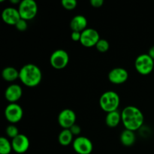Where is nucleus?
I'll list each match as a JSON object with an SVG mask.
<instances>
[{"mask_svg":"<svg viewBox=\"0 0 154 154\" xmlns=\"http://www.w3.org/2000/svg\"><path fill=\"white\" fill-rule=\"evenodd\" d=\"M99 39V33L97 30L93 28H87L81 32L80 42L83 46L90 48L96 46Z\"/></svg>","mask_w":154,"mask_h":154,"instance_id":"nucleus-9","label":"nucleus"},{"mask_svg":"<svg viewBox=\"0 0 154 154\" xmlns=\"http://www.w3.org/2000/svg\"><path fill=\"white\" fill-rule=\"evenodd\" d=\"M135 67L139 74L147 75L153 70L154 60L148 55V54H141L135 60Z\"/></svg>","mask_w":154,"mask_h":154,"instance_id":"nucleus-5","label":"nucleus"},{"mask_svg":"<svg viewBox=\"0 0 154 154\" xmlns=\"http://www.w3.org/2000/svg\"><path fill=\"white\" fill-rule=\"evenodd\" d=\"M128 78H129V73L124 68H114L108 73V80L114 84H123L127 81Z\"/></svg>","mask_w":154,"mask_h":154,"instance_id":"nucleus-12","label":"nucleus"},{"mask_svg":"<svg viewBox=\"0 0 154 154\" xmlns=\"http://www.w3.org/2000/svg\"><path fill=\"white\" fill-rule=\"evenodd\" d=\"M19 72L20 80L26 87H36L42 80V72L40 68L32 63L24 65Z\"/></svg>","mask_w":154,"mask_h":154,"instance_id":"nucleus-2","label":"nucleus"},{"mask_svg":"<svg viewBox=\"0 0 154 154\" xmlns=\"http://www.w3.org/2000/svg\"><path fill=\"white\" fill-rule=\"evenodd\" d=\"M10 2L12 4H17V3H20V0H10Z\"/></svg>","mask_w":154,"mask_h":154,"instance_id":"nucleus-29","label":"nucleus"},{"mask_svg":"<svg viewBox=\"0 0 154 154\" xmlns=\"http://www.w3.org/2000/svg\"><path fill=\"white\" fill-rule=\"evenodd\" d=\"M135 135L133 131L129 130V129H125L122 132L120 135V139L122 144L126 147H130L133 145L135 142Z\"/></svg>","mask_w":154,"mask_h":154,"instance_id":"nucleus-18","label":"nucleus"},{"mask_svg":"<svg viewBox=\"0 0 154 154\" xmlns=\"http://www.w3.org/2000/svg\"><path fill=\"white\" fill-rule=\"evenodd\" d=\"M120 99L116 92L108 90L102 93L99 99V105L104 111L107 113L117 111L120 105Z\"/></svg>","mask_w":154,"mask_h":154,"instance_id":"nucleus-3","label":"nucleus"},{"mask_svg":"<svg viewBox=\"0 0 154 154\" xmlns=\"http://www.w3.org/2000/svg\"><path fill=\"white\" fill-rule=\"evenodd\" d=\"M87 20L84 15L78 14L74 17L70 22V28L72 31H76L82 32L87 29Z\"/></svg>","mask_w":154,"mask_h":154,"instance_id":"nucleus-15","label":"nucleus"},{"mask_svg":"<svg viewBox=\"0 0 154 154\" xmlns=\"http://www.w3.org/2000/svg\"><path fill=\"white\" fill-rule=\"evenodd\" d=\"M148 55L150 56V57H151V58L154 60V45H153V46H152L151 48L149 49Z\"/></svg>","mask_w":154,"mask_h":154,"instance_id":"nucleus-28","label":"nucleus"},{"mask_svg":"<svg viewBox=\"0 0 154 154\" xmlns=\"http://www.w3.org/2000/svg\"><path fill=\"white\" fill-rule=\"evenodd\" d=\"M109 42L106 40V39H99V41L98 42V43L96 44V48L99 52L105 53L106 51H108L109 49Z\"/></svg>","mask_w":154,"mask_h":154,"instance_id":"nucleus-21","label":"nucleus"},{"mask_svg":"<svg viewBox=\"0 0 154 154\" xmlns=\"http://www.w3.org/2000/svg\"><path fill=\"white\" fill-rule=\"evenodd\" d=\"M15 27H16L17 29L19 30V31L23 32V31H26V30L27 29L28 24H27L26 20H23L21 18V19L17 23V24L15 25Z\"/></svg>","mask_w":154,"mask_h":154,"instance_id":"nucleus-24","label":"nucleus"},{"mask_svg":"<svg viewBox=\"0 0 154 154\" xmlns=\"http://www.w3.org/2000/svg\"><path fill=\"white\" fill-rule=\"evenodd\" d=\"M73 134L69 129H63L58 136L59 143L62 146H69L73 143Z\"/></svg>","mask_w":154,"mask_h":154,"instance_id":"nucleus-19","label":"nucleus"},{"mask_svg":"<svg viewBox=\"0 0 154 154\" xmlns=\"http://www.w3.org/2000/svg\"><path fill=\"white\" fill-rule=\"evenodd\" d=\"M76 121L75 111L69 108H66L60 111L58 115V123L63 129H70Z\"/></svg>","mask_w":154,"mask_h":154,"instance_id":"nucleus-10","label":"nucleus"},{"mask_svg":"<svg viewBox=\"0 0 154 154\" xmlns=\"http://www.w3.org/2000/svg\"><path fill=\"white\" fill-rule=\"evenodd\" d=\"M2 18L6 24L13 26L21 19L18 9L13 7L5 8L2 12Z\"/></svg>","mask_w":154,"mask_h":154,"instance_id":"nucleus-13","label":"nucleus"},{"mask_svg":"<svg viewBox=\"0 0 154 154\" xmlns=\"http://www.w3.org/2000/svg\"><path fill=\"white\" fill-rule=\"evenodd\" d=\"M18 11L22 19L30 20L37 15L38 5L35 0H22L18 6Z\"/></svg>","mask_w":154,"mask_h":154,"instance_id":"nucleus-4","label":"nucleus"},{"mask_svg":"<svg viewBox=\"0 0 154 154\" xmlns=\"http://www.w3.org/2000/svg\"><path fill=\"white\" fill-rule=\"evenodd\" d=\"M5 116L8 121L14 124L20 121L23 116V111L18 104L10 103L5 109Z\"/></svg>","mask_w":154,"mask_h":154,"instance_id":"nucleus-7","label":"nucleus"},{"mask_svg":"<svg viewBox=\"0 0 154 154\" xmlns=\"http://www.w3.org/2000/svg\"><path fill=\"white\" fill-rule=\"evenodd\" d=\"M90 4L94 8H100L103 5L104 0H90Z\"/></svg>","mask_w":154,"mask_h":154,"instance_id":"nucleus-27","label":"nucleus"},{"mask_svg":"<svg viewBox=\"0 0 154 154\" xmlns=\"http://www.w3.org/2000/svg\"><path fill=\"white\" fill-rule=\"evenodd\" d=\"M23 95L22 88L18 84H11L5 91V97L11 103H16Z\"/></svg>","mask_w":154,"mask_h":154,"instance_id":"nucleus-14","label":"nucleus"},{"mask_svg":"<svg viewBox=\"0 0 154 154\" xmlns=\"http://www.w3.org/2000/svg\"><path fill=\"white\" fill-rule=\"evenodd\" d=\"M5 132L8 136L9 138H11L12 139L14 138L15 137L17 136V135L20 134L18 128L13 124L9 125V126L6 128Z\"/></svg>","mask_w":154,"mask_h":154,"instance_id":"nucleus-22","label":"nucleus"},{"mask_svg":"<svg viewBox=\"0 0 154 154\" xmlns=\"http://www.w3.org/2000/svg\"><path fill=\"white\" fill-rule=\"evenodd\" d=\"M20 72L14 67L8 66L5 67L2 72V76L3 79L6 81H14L19 78Z\"/></svg>","mask_w":154,"mask_h":154,"instance_id":"nucleus-17","label":"nucleus"},{"mask_svg":"<svg viewBox=\"0 0 154 154\" xmlns=\"http://www.w3.org/2000/svg\"><path fill=\"white\" fill-rule=\"evenodd\" d=\"M11 144L13 150L15 153L22 154L28 150L30 142L28 137L23 134H19L17 136L12 139Z\"/></svg>","mask_w":154,"mask_h":154,"instance_id":"nucleus-11","label":"nucleus"},{"mask_svg":"<svg viewBox=\"0 0 154 154\" xmlns=\"http://www.w3.org/2000/svg\"><path fill=\"white\" fill-rule=\"evenodd\" d=\"M69 62V56L66 51L63 49L56 50L50 57L51 66L56 69H63L67 66Z\"/></svg>","mask_w":154,"mask_h":154,"instance_id":"nucleus-6","label":"nucleus"},{"mask_svg":"<svg viewBox=\"0 0 154 154\" xmlns=\"http://www.w3.org/2000/svg\"><path fill=\"white\" fill-rule=\"evenodd\" d=\"M72 146L74 150L78 154H90L93 149L90 139L84 136H78L74 139Z\"/></svg>","mask_w":154,"mask_h":154,"instance_id":"nucleus-8","label":"nucleus"},{"mask_svg":"<svg viewBox=\"0 0 154 154\" xmlns=\"http://www.w3.org/2000/svg\"><path fill=\"white\" fill-rule=\"evenodd\" d=\"M61 3L63 8L67 10H72L75 8L78 5L76 0H62Z\"/></svg>","mask_w":154,"mask_h":154,"instance_id":"nucleus-23","label":"nucleus"},{"mask_svg":"<svg viewBox=\"0 0 154 154\" xmlns=\"http://www.w3.org/2000/svg\"><path fill=\"white\" fill-rule=\"evenodd\" d=\"M121 120L126 129L135 132L144 124V117L139 108L129 105L122 111Z\"/></svg>","mask_w":154,"mask_h":154,"instance_id":"nucleus-1","label":"nucleus"},{"mask_svg":"<svg viewBox=\"0 0 154 154\" xmlns=\"http://www.w3.org/2000/svg\"><path fill=\"white\" fill-rule=\"evenodd\" d=\"M120 121H122L121 113L118 110L108 113L105 117V123L110 128H115L118 126Z\"/></svg>","mask_w":154,"mask_h":154,"instance_id":"nucleus-16","label":"nucleus"},{"mask_svg":"<svg viewBox=\"0 0 154 154\" xmlns=\"http://www.w3.org/2000/svg\"><path fill=\"white\" fill-rule=\"evenodd\" d=\"M70 131L72 132V133L73 134V135H78L81 132V129L78 125L75 124L70 128Z\"/></svg>","mask_w":154,"mask_h":154,"instance_id":"nucleus-25","label":"nucleus"},{"mask_svg":"<svg viewBox=\"0 0 154 154\" xmlns=\"http://www.w3.org/2000/svg\"><path fill=\"white\" fill-rule=\"evenodd\" d=\"M13 150L11 142L5 137L0 138V154H9Z\"/></svg>","mask_w":154,"mask_h":154,"instance_id":"nucleus-20","label":"nucleus"},{"mask_svg":"<svg viewBox=\"0 0 154 154\" xmlns=\"http://www.w3.org/2000/svg\"><path fill=\"white\" fill-rule=\"evenodd\" d=\"M81 32H76V31H72V34H71V38L73 41L75 42H78L81 40Z\"/></svg>","mask_w":154,"mask_h":154,"instance_id":"nucleus-26","label":"nucleus"}]
</instances>
